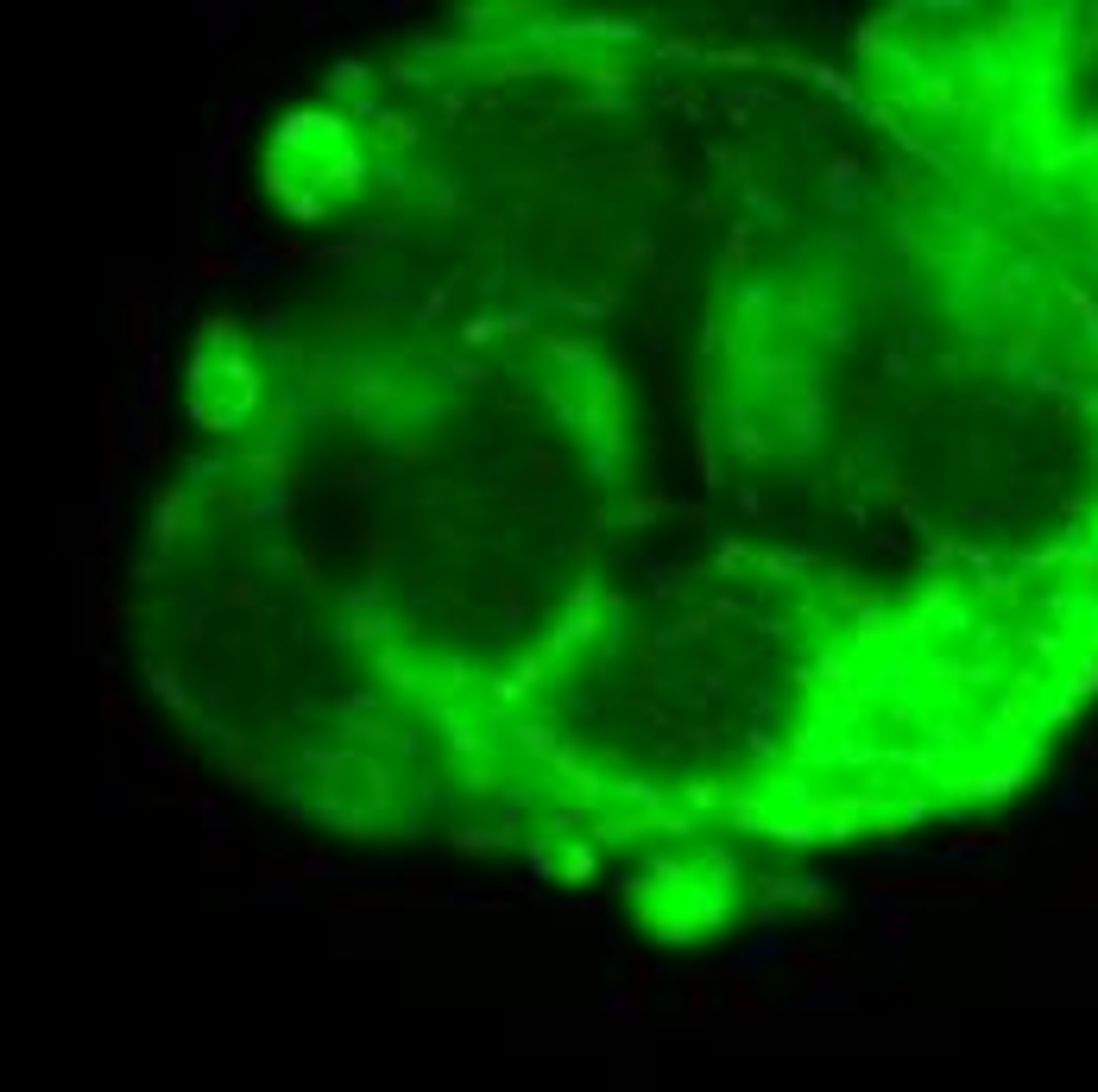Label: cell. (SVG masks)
Segmentation results:
<instances>
[{"label": "cell", "instance_id": "cell-36", "mask_svg": "<svg viewBox=\"0 0 1098 1092\" xmlns=\"http://www.w3.org/2000/svg\"><path fill=\"white\" fill-rule=\"evenodd\" d=\"M329 89H341V96H347V89H367V63L341 58V63H334V76H329Z\"/></svg>", "mask_w": 1098, "mask_h": 1092}, {"label": "cell", "instance_id": "cell-23", "mask_svg": "<svg viewBox=\"0 0 1098 1092\" xmlns=\"http://www.w3.org/2000/svg\"><path fill=\"white\" fill-rule=\"evenodd\" d=\"M259 190L272 196V203H297V183H291V171H285V158H265V177H259Z\"/></svg>", "mask_w": 1098, "mask_h": 1092}, {"label": "cell", "instance_id": "cell-32", "mask_svg": "<svg viewBox=\"0 0 1098 1092\" xmlns=\"http://www.w3.org/2000/svg\"><path fill=\"white\" fill-rule=\"evenodd\" d=\"M859 58H865V63H883V58H890V38H883V20L859 25Z\"/></svg>", "mask_w": 1098, "mask_h": 1092}, {"label": "cell", "instance_id": "cell-14", "mask_svg": "<svg viewBox=\"0 0 1098 1092\" xmlns=\"http://www.w3.org/2000/svg\"><path fill=\"white\" fill-rule=\"evenodd\" d=\"M625 979H632V997L638 1004H650V985L663 979V966L650 960V954H638V948H625Z\"/></svg>", "mask_w": 1098, "mask_h": 1092}, {"label": "cell", "instance_id": "cell-28", "mask_svg": "<svg viewBox=\"0 0 1098 1092\" xmlns=\"http://www.w3.org/2000/svg\"><path fill=\"white\" fill-rule=\"evenodd\" d=\"M556 878H562V884H587V878H594V846H569Z\"/></svg>", "mask_w": 1098, "mask_h": 1092}, {"label": "cell", "instance_id": "cell-6", "mask_svg": "<svg viewBox=\"0 0 1098 1092\" xmlns=\"http://www.w3.org/2000/svg\"><path fill=\"white\" fill-rule=\"evenodd\" d=\"M663 165H669V152H663V139H638V152H625V165H619V183H663Z\"/></svg>", "mask_w": 1098, "mask_h": 1092}, {"label": "cell", "instance_id": "cell-50", "mask_svg": "<svg viewBox=\"0 0 1098 1092\" xmlns=\"http://www.w3.org/2000/svg\"><path fill=\"white\" fill-rule=\"evenodd\" d=\"M600 1010H607V1017H638L645 1004H638L632 992H607V997H600Z\"/></svg>", "mask_w": 1098, "mask_h": 1092}, {"label": "cell", "instance_id": "cell-34", "mask_svg": "<svg viewBox=\"0 0 1098 1092\" xmlns=\"http://www.w3.org/2000/svg\"><path fill=\"white\" fill-rule=\"evenodd\" d=\"M707 63H714V70H752V63H758V51H752V45H732V51H707Z\"/></svg>", "mask_w": 1098, "mask_h": 1092}, {"label": "cell", "instance_id": "cell-52", "mask_svg": "<svg viewBox=\"0 0 1098 1092\" xmlns=\"http://www.w3.org/2000/svg\"><path fill=\"white\" fill-rule=\"evenodd\" d=\"M291 215H297V221H323V196H316V190H297Z\"/></svg>", "mask_w": 1098, "mask_h": 1092}, {"label": "cell", "instance_id": "cell-11", "mask_svg": "<svg viewBox=\"0 0 1098 1092\" xmlns=\"http://www.w3.org/2000/svg\"><path fill=\"white\" fill-rule=\"evenodd\" d=\"M638 834H650V815H607V821H594V840L600 846H625V840H638Z\"/></svg>", "mask_w": 1098, "mask_h": 1092}, {"label": "cell", "instance_id": "cell-27", "mask_svg": "<svg viewBox=\"0 0 1098 1092\" xmlns=\"http://www.w3.org/2000/svg\"><path fill=\"white\" fill-rule=\"evenodd\" d=\"M802 910H808V922H834V897L821 890V878H802Z\"/></svg>", "mask_w": 1098, "mask_h": 1092}, {"label": "cell", "instance_id": "cell-30", "mask_svg": "<svg viewBox=\"0 0 1098 1092\" xmlns=\"http://www.w3.org/2000/svg\"><path fill=\"white\" fill-rule=\"evenodd\" d=\"M196 278H209V285L240 278V259H227V253H196Z\"/></svg>", "mask_w": 1098, "mask_h": 1092}, {"label": "cell", "instance_id": "cell-53", "mask_svg": "<svg viewBox=\"0 0 1098 1092\" xmlns=\"http://www.w3.org/2000/svg\"><path fill=\"white\" fill-rule=\"evenodd\" d=\"M682 796H688V808H720V802H726V796H720L714 783H688Z\"/></svg>", "mask_w": 1098, "mask_h": 1092}, {"label": "cell", "instance_id": "cell-47", "mask_svg": "<svg viewBox=\"0 0 1098 1092\" xmlns=\"http://www.w3.org/2000/svg\"><path fill=\"white\" fill-rule=\"evenodd\" d=\"M714 619H720L714 606H707V612H688V619H682V625H676V632H669V638H707V632H714Z\"/></svg>", "mask_w": 1098, "mask_h": 1092}, {"label": "cell", "instance_id": "cell-35", "mask_svg": "<svg viewBox=\"0 0 1098 1092\" xmlns=\"http://www.w3.org/2000/svg\"><path fill=\"white\" fill-rule=\"evenodd\" d=\"M549 354H556L562 367H574V372L594 367V348H587V341H549Z\"/></svg>", "mask_w": 1098, "mask_h": 1092}, {"label": "cell", "instance_id": "cell-51", "mask_svg": "<svg viewBox=\"0 0 1098 1092\" xmlns=\"http://www.w3.org/2000/svg\"><path fill=\"white\" fill-rule=\"evenodd\" d=\"M499 601H505V619H525V588H518V581H499Z\"/></svg>", "mask_w": 1098, "mask_h": 1092}, {"label": "cell", "instance_id": "cell-31", "mask_svg": "<svg viewBox=\"0 0 1098 1092\" xmlns=\"http://www.w3.org/2000/svg\"><path fill=\"white\" fill-rule=\"evenodd\" d=\"M492 335H499V316H487V310H480V316H467V323H461V348H487Z\"/></svg>", "mask_w": 1098, "mask_h": 1092}, {"label": "cell", "instance_id": "cell-22", "mask_svg": "<svg viewBox=\"0 0 1098 1092\" xmlns=\"http://www.w3.org/2000/svg\"><path fill=\"white\" fill-rule=\"evenodd\" d=\"M694 461H701V487H726V468H720V455H714V430H694Z\"/></svg>", "mask_w": 1098, "mask_h": 1092}, {"label": "cell", "instance_id": "cell-4", "mask_svg": "<svg viewBox=\"0 0 1098 1092\" xmlns=\"http://www.w3.org/2000/svg\"><path fill=\"white\" fill-rule=\"evenodd\" d=\"M638 922H645L663 948H688V941L701 935V922H694L688 910H663V903H638Z\"/></svg>", "mask_w": 1098, "mask_h": 1092}, {"label": "cell", "instance_id": "cell-8", "mask_svg": "<svg viewBox=\"0 0 1098 1092\" xmlns=\"http://www.w3.org/2000/svg\"><path fill=\"white\" fill-rule=\"evenodd\" d=\"M796 361H789V354H776V348H765V354H752V379L758 385H765V392H789V385H796Z\"/></svg>", "mask_w": 1098, "mask_h": 1092}, {"label": "cell", "instance_id": "cell-33", "mask_svg": "<svg viewBox=\"0 0 1098 1092\" xmlns=\"http://www.w3.org/2000/svg\"><path fill=\"white\" fill-rule=\"evenodd\" d=\"M922 108H928V114H954V89H947V76H934V83L922 76Z\"/></svg>", "mask_w": 1098, "mask_h": 1092}, {"label": "cell", "instance_id": "cell-61", "mask_svg": "<svg viewBox=\"0 0 1098 1092\" xmlns=\"http://www.w3.org/2000/svg\"><path fill=\"white\" fill-rule=\"evenodd\" d=\"M303 253H310V247H303V241H278V247H272V259H285V265H297V259H303Z\"/></svg>", "mask_w": 1098, "mask_h": 1092}, {"label": "cell", "instance_id": "cell-41", "mask_svg": "<svg viewBox=\"0 0 1098 1092\" xmlns=\"http://www.w3.org/2000/svg\"><path fill=\"white\" fill-rule=\"evenodd\" d=\"M221 601H227V606H247V612H253V606H259V588H253L247 575H234V581H227V588H221Z\"/></svg>", "mask_w": 1098, "mask_h": 1092}, {"label": "cell", "instance_id": "cell-2", "mask_svg": "<svg viewBox=\"0 0 1098 1092\" xmlns=\"http://www.w3.org/2000/svg\"><path fill=\"white\" fill-rule=\"evenodd\" d=\"M852 1004H859V972H834V966L814 979V992L796 997V1010H852Z\"/></svg>", "mask_w": 1098, "mask_h": 1092}, {"label": "cell", "instance_id": "cell-55", "mask_svg": "<svg viewBox=\"0 0 1098 1092\" xmlns=\"http://www.w3.org/2000/svg\"><path fill=\"white\" fill-rule=\"evenodd\" d=\"M209 872H240V859H234V846H221V840H209Z\"/></svg>", "mask_w": 1098, "mask_h": 1092}, {"label": "cell", "instance_id": "cell-38", "mask_svg": "<svg viewBox=\"0 0 1098 1092\" xmlns=\"http://www.w3.org/2000/svg\"><path fill=\"white\" fill-rule=\"evenodd\" d=\"M556 922H562V928H594V922H600V903H562Z\"/></svg>", "mask_w": 1098, "mask_h": 1092}, {"label": "cell", "instance_id": "cell-10", "mask_svg": "<svg viewBox=\"0 0 1098 1092\" xmlns=\"http://www.w3.org/2000/svg\"><path fill=\"white\" fill-rule=\"evenodd\" d=\"M985 846H1003V828H960L954 840L941 846V859L960 865V859H972V852H985Z\"/></svg>", "mask_w": 1098, "mask_h": 1092}, {"label": "cell", "instance_id": "cell-21", "mask_svg": "<svg viewBox=\"0 0 1098 1092\" xmlns=\"http://www.w3.org/2000/svg\"><path fill=\"white\" fill-rule=\"evenodd\" d=\"M732 878H739V859H732V852H701V884L707 890H732Z\"/></svg>", "mask_w": 1098, "mask_h": 1092}, {"label": "cell", "instance_id": "cell-44", "mask_svg": "<svg viewBox=\"0 0 1098 1092\" xmlns=\"http://www.w3.org/2000/svg\"><path fill=\"white\" fill-rule=\"evenodd\" d=\"M739 563H745V543H739V537H720L714 568H720V575H739Z\"/></svg>", "mask_w": 1098, "mask_h": 1092}, {"label": "cell", "instance_id": "cell-42", "mask_svg": "<svg viewBox=\"0 0 1098 1092\" xmlns=\"http://www.w3.org/2000/svg\"><path fill=\"white\" fill-rule=\"evenodd\" d=\"M1067 688H1074V695H1092V688H1098V657H1079L1074 676H1067Z\"/></svg>", "mask_w": 1098, "mask_h": 1092}, {"label": "cell", "instance_id": "cell-29", "mask_svg": "<svg viewBox=\"0 0 1098 1092\" xmlns=\"http://www.w3.org/2000/svg\"><path fill=\"white\" fill-rule=\"evenodd\" d=\"M852 183H859V152H834V165H827V190L846 196Z\"/></svg>", "mask_w": 1098, "mask_h": 1092}, {"label": "cell", "instance_id": "cell-5", "mask_svg": "<svg viewBox=\"0 0 1098 1092\" xmlns=\"http://www.w3.org/2000/svg\"><path fill=\"white\" fill-rule=\"evenodd\" d=\"M872 935H878V948H903V941L916 935V916H909L896 897H878L872 903Z\"/></svg>", "mask_w": 1098, "mask_h": 1092}, {"label": "cell", "instance_id": "cell-16", "mask_svg": "<svg viewBox=\"0 0 1098 1092\" xmlns=\"http://www.w3.org/2000/svg\"><path fill=\"white\" fill-rule=\"evenodd\" d=\"M120 329H127V341H133L139 354H152V303H139V297H133L127 310H120Z\"/></svg>", "mask_w": 1098, "mask_h": 1092}, {"label": "cell", "instance_id": "cell-20", "mask_svg": "<svg viewBox=\"0 0 1098 1092\" xmlns=\"http://www.w3.org/2000/svg\"><path fill=\"white\" fill-rule=\"evenodd\" d=\"M158 398H165V361H158V348H152V354H145V379H139V392H133V405H139V417H145V410L158 405Z\"/></svg>", "mask_w": 1098, "mask_h": 1092}, {"label": "cell", "instance_id": "cell-57", "mask_svg": "<svg viewBox=\"0 0 1098 1092\" xmlns=\"http://www.w3.org/2000/svg\"><path fill=\"white\" fill-rule=\"evenodd\" d=\"M587 114H632V96H594Z\"/></svg>", "mask_w": 1098, "mask_h": 1092}, {"label": "cell", "instance_id": "cell-60", "mask_svg": "<svg viewBox=\"0 0 1098 1092\" xmlns=\"http://www.w3.org/2000/svg\"><path fill=\"white\" fill-rule=\"evenodd\" d=\"M101 714H108V721H120V688H114V676H101Z\"/></svg>", "mask_w": 1098, "mask_h": 1092}, {"label": "cell", "instance_id": "cell-56", "mask_svg": "<svg viewBox=\"0 0 1098 1092\" xmlns=\"http://www.w3.org/2000/svg\"><path fill=\"white\" fill-rule=\"evenodd\" d=\"M657 594H663V601H688V581H682L676 568H663V575H657Z\"/></svg>", "mask_w": 1098, "mask_h": 1092}, {"label": "cell", "instance_id": "cell-26", "mask_svg": "<svg viewBox=\"0 0 1098 1092\" xmlns=\"http://www.w3.org/2000/svg\"><path fill=\"white\" fill-rule=\"evenodd\" d=\"M619 259L632 265V272H650V259H657V247H650V234H645V228H632V234H625V247H619ZM650 278H657V272H650Z\"/></svg>", "mask_w": 1098, "mask_h": 1092}, {"label": "cell", "instance_id": "cell-24", "mask_svg": "<svg viewBox=\"0 0 1098 1092\" xmlns=\"http://www.w3.org/2000/svg\"><path fill=\"white\" fill-rule=\"evenodd\" d=\"M334 474H341V487H347V492H367V487H379V474H385V468H373V461L341 455V461H334Z\"/></svg>", "mask_w": 1098, "mask_h": 1092}, {"label": "cell", "instance_id": "cell-19", "mask_svg": "<svg viewBox=\"0 0 1098 1092\" xmlns=\"http://www.w3.org/2000/svg\"><path fill=\"white\" fill-rule=\"evenodd\" d=\"M663 512H676V499H663V492H638V499H625V525H632V530H645L650 518H663Z\"/></svg>", "mask_w": 1098, "mask_h": 1092}, {"label": "cell", "instance_id": "cell-59", "mask_svg": "<svg viewBox=\"0 0 1098 1092\" xmlns=\"http://www.w3.org/2000/svg\"><path fill=\"white\" fill-rule=\"evenodd\" d=\"M442 310H449V285H436V291H430V297H423V323H436V316H442Z\"/></svg>", "mask_w": 1098, "mask_h": 1092}, {"label": "cell", "instance_id": "cell-3", "mask_svg": "<svg viewBox=\"0 0 1098 1092\" xmlns=\"http://www.w3.org/2000/svg\"><path fill=\"white\" fill-rule=\"evenodd\" d=\"M776 960H789V941H783V935L745 941V948L726 960V985H752V972H765V966H776Z\"/></svg>", "mask_w": 1098, "mask_h": 1092}, {"label": "cell", "instance_id": "cell-48", "mask_svg": "<svg viewBox=\"0 0 1098 1092\" xmlns=\"http://www.w3.org/2000/svg\"><path fill=\"white\" fill-rule=\"evenodd\" d=\"M758 568H765L770 581H789V575L802 568V556H776V550H770V556H758Z\"/></svg>", "mask_w": 1098, "mask_h": 1092}, {"label": "cell", "instance_id": "cell-45", "mask_svg": "<svg viewBox=\"0 0 1098 1092\" xmlns=\"http://www.w3.org/2000/svg\"><path fill=\"white\" fill-rule=\"evenodd\" d=\"M726 997H732L739 1017H758V1010H765V992H752V985H726Z\"/></svg>", "mask_w": 1098, "mask_h": 1092}, {"label": "cell", "instance_id": "cell-37", "mask_svg": "<svg viewBox=\"0 0 1098 1092\" xmlns=\"http://www.w3.org/2000/svg\"><path fill=\"white\" fill-rule=\"evenodd\" d=\"M789 966H796V979H821V972H827L821 954H814L808 941H796V948H789Z\"/></svg>", "mask_w": 1098, "mask_h": 1092}, {"label": "cell", "instance_id": "cell-9", "mask_svg": "<svg viewBox=\"0 0 1098 1092\" xmlns=\"http://www.w3.org/2000/svg\"><path fill=\"white\" fill-rule=\"evenodd\" d=\"M152 688H158V701H165L171 714H190V695H183V670L171 657H158L152 663Z\"/></svg>", "mask_w": 1098, "mask_h": 1092}, {"label": "cell", "instance_id": "cell-15", "mask_svg": "<svg viewBox=\"0 0 1098 1092\" xmlns=\"http://www.w3.org/2000/svg\"><path fill=\"white\" fill-rule=\"evenodd\" d=\"M505 840H512V834H492V828H454V834H449V846L461 852V859H480V852H499Z\"/></svg>", "mask_w": 1098, "mask_h": 1092}, {"label": "cell", "instance_id": "cell-1", "mask_svg": "<svg viewBox=\"0 0 1098 1092\" xmlns=\"http://www.w3.org/2000/svg\"><path fill=\"white\" fill-rule=\"evenodd\" d=\"M316 139L341 145V121H334V114H291V121L272 133V158H291L297 145H316Z\"/></svg>", "mask_w": 1098, "mask_h": 1092}, {"label": "cell", "instance_id": "cell-58", "mask_svg": "<svg viewBox=\"0 0 1098 1092\" xmlns=\"http://www.w3.org/2000/svg\"><path fill=\"white\" fill-rule=\"evenodd\" d=\"M467 790H474V796H499V777H492V770H467Z\"/></svg>", "mask_w": 1098, "mask_h": 1092}, {"label": "cell", "instance_id": "cell-62", "mask_svg": "<svg viewBox=\"0 0 1098 1092\" xmlns=\"http://www.w3.org/2000/svg\"><path fill=\"white\" fill-rule=\"evenodd\" d=\"M499 335H530V316H518V310L499 316Z\"/></svg>", "mask_w": 1098, "mask_h": 1092}, {"label": "cell", "instance_id": "cell-46", "mask_svg": "<svg viewBox=\"0 0 1098 1092\" xmlns=\"http://www.w3.org/2000/svg\"><path fill=\"white\" fill-rule=\"evenodd\" d=\"M221 221L234 234H247V221H253V209H247V196H221Z\"/></svg>", "mask_w": 1098, "mask_h": 1092}, {"label": "cell", "instance_id": "cell-17", "mask_svg": "<svg viewBox=\"0 0 1098 1092\" xmlns=\"http://www.w3.org/2000/svg\"><path fill=\"white\" fill-rule=\"evenodd\" d=\"M525 474H530L537 487H556V481H562V455H556V448H543V443H530V448H525Z\"/></svg>", "mask_w": 1098, "mask_h": 1092}, {"label": "cell", "instance_id": "cell-18", "mask_svg": "<svg viewBox=\"0 0 1098 1092\" xmlns=\"http://www.w3.org/2000/svg\"><path fill=\"white\" fill-rule=\"evenodd\" d=\"M745 259H752V221H732V234H726V253H720V265H726V278H739V272H745Z\"/></svg>", "mask_w": 1098, "mask_h": 1092}, {"label": "cell", "instance_id": "cell-39", "mask_svg": "<svg viewBox=\"0 0 1098 1092\" xmlns=\"http://www.w3.org/2000/svg\"><path fill=\"white\" fill-rule=\"evenodd\" d=\"M303 878H334V859H329V840H310V852H303Z\"/></svg>", "mask_w": 1098, "mask_h": 1092}, {"label": "cell", "instance_id": "cell-12", "mask_svg": "<svg viewBox=\"0 0 1098 1092\" xmlns=\"http://www.w3.org/2000/svg\"><path fill=\"white\" fill-rule=\"evenodd\" d=\"M203 348L209 354H240V329H234V316H227V310H209L203 316Z\"/></svg>", "mask_w": 1098, "mask_h": 1092}, {"label": "cell", "instance_id": "cell-25", "mask_svg": "<svg viewBox=\"0 0 1098 1092\" xmlns=\"http://www.w3.org/2000/svg\"><path fill=\"white\" fill-rule=\"evenodd\" d=\"M581 83H594V89H632V70H625L619 58H600V63H587Z\"/></svg>", "mask_w": 1098, "mask_h": 1092}, {"label": "cell", "instance_id": "cell-13", "mask_svg": "<svg viewBox=\"0 0 1098 1092\" xmlns=\"http://www.w3.org/2000/svg\"><path fill=\"white\" fill-rule=\"evenodd\" d=\"M726 436H732V448H739V461H745V468H758V461L770 455V443L752 430V417H745V410H732V430H726Z\"/></svg>", "mask_w": 1098, "mask_h": 1092}, {"label": "cell", "instance_id": "cell-43", "mask_svg": "<svg viewBox=\"0 0 1098 1092\" xmlns=\"http://www.w3.org/2000/svg\"><path fill=\"white\" fill-rule=\"evenodd\" d=\"M442 372H449L454 385H487V379H492V372H487V367H474V361H442Z\"/></svg>", "mask_w": 1098, "mask_h": 1092}, {"label": "cell", "instance_id": "cell-49", "mask_svg": "<svg viewBox=\"0 0 1098 1092\" xmlns=\"http://www.w3.org/2000/svg\"><path fill=\"white\" fill-rule=\"evenodd\" d=\"M714 165L726 171L732 183H745V171H752V165H745V152H732V145H714Z\"/></svg>", "mask_w": 1098, "mask_h": 1092}, {"label": "cell", "instance_id": "cell-54", "mask_svg": "<svg viewBox=\"0 0 1098 1092\" xmlns=\"http://www.w3.org/2000/svg\"><path fill=\"white\" fill-rule=\"evenodd\" d=\"M227 158H234V133H221V139L209 145V171H216V177H227Z\"/></svg>", "mask_w": 1098, "mask_h": 1092}, {"label": "cell", "instance_id": "cell-40", "mask_svg": "<svg viewBox=\"0 0 1098 1092\" xmlns=\"http://www.w3.org/2000/svg\"><path fill=\"white\" fill-rule=\"evenodd\" d=\"M379 127L392 145H417V121H405V114H379Z\"/></svg>", "mask_w": 1098, "mask_h": 1092}, {"label": "cell", "instance_id": "cell-7", "mask_svg": "<svg viewBox=\"0 0 1098 1092\" xmlns=\"http://www.w3.org/2000/svg\"><path fill=\"white\" fill-rule=\"evenodd\" d=\"M183 525H190V518H183V492H158V525H152V550L158 556H171V550H177V537H183Z\"/></svg>", "mask_w": 1098, "mask_h": 1092}]
</instances>
